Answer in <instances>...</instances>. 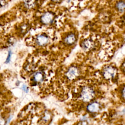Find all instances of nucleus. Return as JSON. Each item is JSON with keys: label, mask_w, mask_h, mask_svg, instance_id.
I'll use <instances>...</instances> for the list:
<instances>
[{"label": "nucleus", "mask_w": 125, "mask_h": 125, "mask_svg": "<svg viewBox=\"0 0 125 125\" xmlns=\"http://www.w3.org/2000/svg\"><path fill=\"white\" fill-rule=\"evenodd\" d=\"M35 2L34 1H27V2H25V5L27 7H28L29 8H31L34 6L35 5Z\"/></svg>", "instance_id": "11"}, {"label": "nucleus", "mask_w": 125, "mask_h": 125, "mask_svg": "<svg viewBox=\"0 0 125 125\" xmlns=\"http://www.w3.org/2000/svg\"><path fill=\"white\" fill-rule=\"evenodd\" d=\"M94 47V43L90 40H85L82 44V47L86 51L91 49Z\"/></svg>", "instance_id": "7"}, {"label": "nucleus", "mask_w": 125, "mask_h": 125, "mask_svg": "<svg viewBox=\"0 0 125 125\" xmlns=\"http://www.w3.org/2000/svg\"><path fill=\"white\" fill-rule=\"evenodd\" d=\"M11 51H9L8 54V56H7V59H6V63H8L9 62V61H10V58H11Z\"/></svg>", "instance_id": "12"}, {"label": "nucleus", "mask_w": 125, "mask_h": 125, "mask_svg": "<svg viewBox=\"0 0 125 125\" xmlns=\"http://www.w3.org/2000/svg\"><path fill=\"white\" fill-rule=\"evenodd\" d=\"M23 89H24V90L25 91H26V90L27 89H26V87L24 86L23 87Z\"/></svg>", "instance_id": "13"}, {"label": "nucleus", "mask_w": 125, "mask_h": 125, "mask_svg": "<svg viewBox=\"0 0 125 125\" xmlns=\"http://www.w3.org/2000/svg\"><path fill=\"white\" fill-rule=\"evenodd\" d=\"M76 40L75 36L74 34H71L70 35H68L65 39V43L68 45H72L73 44Z\"/></svg>", "instance_id": "9"}, {"label": "nucleus", "mask_w": 125, "mask_h": 125, "mask_svg": "<svg viewBox=\"0 0 125 125\" xmlns=\"http://www.w3.org/2000/svg\"><path fill=\"white\" fill-rule=\"evenodd\" d=\"M100 109V105L97 102L90 103L87 107V109L90 113H97Z\"/></svg>", "instance_id": "6"}, {"label": "nucleus", "mask_w": 125, "mask_h": 125, "mask_svg": "<svg viewBox=\"0 0 125 125\" xmlns=\"http://www.w3.org/2000/svg\"><path fill=\"white\" fill-rule=\"evenodd\" d=\"M53 18L54 15L51 12H47L41 17V21L45 24H49L53 22Z\"/></svg>", "instance_id": "4"}, {"label": "nucleus", "mask_w": 125, "mask_h": 125, "mask_svg": "<svg viewBox=\"0 0 125 125\" xmlns=\"http://www.w3.org/2000/svg\"><path fill=\"white\" fill-rule=\"evenodd\" d=\"M48 42V37L45 35H38L36 38V43L40 46H44Z\"/></svg>", "instance_id": "5"}, {"label": "nucleus", "mask_w": 125, "mask_h": 125, "mask_svg": "<svg viewBox=\"0 0 125 125\" xmlns=\"http://www.w3.org/2000/svg\"><path fill=\"white\" fill-rule=\"evenodd\" d=\"M79 71L78 68L74 66H72L67 71L66 73V77L70 80H73L76 78L79 75Z\"/></svg>", "instance_id": "3"}, {"label": "nucleus", "mask_w": 125, "mask_h": 125, "mask_svg": "<svg viewBox=\"0 0 125 125\" xmlns=\"http://www.w3.org/2000/svg\"><path fill=\"white\" fill-rule=\"evenodd\" d=\"M33 79L36 82L41 83L44 81V75L42 72L38 71L34 74Z\"/></svg>", "instance_id": "8"}, {"label": "nucleus", "mask_w": 125, "mask_h": 125, "mask_svg": "<svg viewBox=\"0 0 125 125\" xmlns=\"http://www.w3.org/2000/svg\"><path fill=\"white\" fill-rule=\"evenodd\" d=\"M116 73V70L113 66H107L105 68L103 71V75L106 79L113 78Z\"/></svg>", "instance_id": "2"}, {"label": "nucleus", "mask_w": 125, "mask_h": 125, "mask_svg": "<svg viewBox=\"0 0 125 125\" xmlns=\"http://www.w3.org/2000/svg\"><path fill=\"white\" fill-rule=\"evenodd\" d=\"M94 96V90L89 87H85L83 88L81 98L84 102H89L91 100Z\"/></svg>", "instance_id": "1"}, {"label": "nucleus", "mask_w": 125, "mask_h": 125, "mask_svg": "<svg viewBox=\"0 0 125 125\" xmlns=\"http://www.w3.org/2000/svg\"><path fill=\"white\" fill-rule=\"evenodd\" d=\"M125 2H123V1L119 2L116 4V7H117V8L121 12L124 11V10L125 9Z\"/></svg>", "instance_id": "10"}]
</instances>
